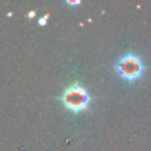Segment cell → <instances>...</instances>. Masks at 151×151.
Here are the masks:
<instances>
[{
	"mask_svg": "<svg viewBox=\"0 0 151 151\" xmlns=\"http://www.w3.org/2000/svg\"><path fill=\"white\" fill-rule=\"evenodd\" d=\"M115 72L122 77L123 80L133 82L142 77L145 70V65L142 58L135 53H126L119 58L115 64Z\"/></svg>",
	"mask_w": 151,
	"mask_h": 151,
	"instance_id": "2",
	"label": "cell"
},
{
	"mask_svg": "<svg viewBox=\"0 0 151 151\" xmlns=\"http://www.w3.org/2000/svg\"><path fill=\"white\" fill-rule=\"evenodd\" d=\"M91 97L89 91L80 83L69 85L68 88H65L61 96V102L64 104V106L73 113H80L88 109Z\"/></svg>",
	"mask_w": 151,
	"mask_h": 151,
	"instance_id": "1",
	"label": "cell"
},
{
	"mask_svg": "<svg viewBox=\"0 0 151 151\" xmlns=\"http://www.w3.org/2000/svg\"><path fill=\"white\" fill-rule=\"evenodd\" d=\"M66 3H68V4H70V5H77V4H80V0H77V1H70V0H68V1H66Z\"/></svg>",
	"mask_w": 151,
	"mask_h": 151,
	"instance_id": "4",
	"label": "cell"
},
{
	"mask_svg": "<svg viewBox=\"0 0 151 151\" xmlns=\"http://www.w3.org/2000/svg\"><path fill=\"white\" fill-rule=\"evenodd\" d=\"M47 19H48V15H47V16H44V17H41V19H40V20H39V24H40V25H42V24H45V23H47Z\"/></svg>",
	"mask_w": 151,
	"mask_h": 151,
	"instance_id": "3",
	"label": "cell"
},
{
	"mask_svg": "<svg viewBox=\"0 0 151 151\" xmlns=\"http://www.w3.org/2000/svg\"><path fill=\"white\" fill-rule=\"evenodd\" d=\"M32 16H35V11L33 12H29V17H32Z\"/></svg>",
	"mask_w": 151,
	"mask_h": 151,
	"instance_id": "5",
	"label": "cell"
}]
</instances>
